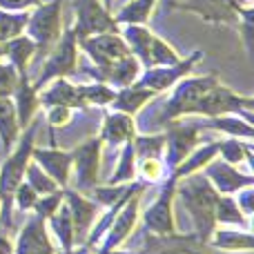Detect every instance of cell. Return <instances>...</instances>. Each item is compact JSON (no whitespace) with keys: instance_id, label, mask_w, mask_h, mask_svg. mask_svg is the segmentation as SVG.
Segmentation results:
<instances>
[{"instance_id":"obj_44","label":"cell","mask_w":254,"mask_h":254,"mask_svg":"<svg viewBox=\"0 0 254 254\" xmlns=\"http://www.w3.org/2000/svg\"><path fill=\"white\" fill-rule=\"evenodd\" d=\"M127 185H107V188H92V194L103 207H110L123 196Z\"/></svg>"},{"instance_id":"obj_25","label":"cell","mask_w":254,"mask_h":254,"mask_svg":"<svg viewBox=\"0 0 254 254\" xmlns=\"http://www.w3.org/2000/svg\"><path fill=\"white\" fill-rule=\"evenodd\" d=\"M154 96H156V94L149 92V89L138 87V85H129V87H123L121 92H116L114 101H112L110 105L114 112H123V114L131 116V114H136L145 103L152 101Z\"/></svg>"},{"instance_id":"obj_16","label":"cell","mask_w":254,"mask_h":254,"mask_svg":"<svg viewBox=\"0 0 254 254\" xmlns=\"http://www.w3.org/2000/svg\"><path fill=\"white\" fill-rule=\"evenodd\" d=\"M140 192H143V190H138V192L131 194V196L123 203V207L116 212V216H114V221H112L110 230L105 232V243H103V248H101V252H98V254H105V252L114 250L116 246H121V243H123L125 239L131 234L136 221H138V198H140Z\"/></svg>"},{"instance_id":"obj_32","label":"cell","mask_w":254,"mask_h":254,"mask_svg":"<svg viewBox=\"0 0 254 254\" xmlns=\"http://www.w3.org/2000/svg\"><path fill=\"white\" fill-rule=\"evenodd\" d=\"M154 4H156V0H131L114 18L116 25H145L147 18L152 16Z\"/></svg>"},{"instance_id":"obj_10","label":"cell","mask_w":254,"mask_h":254,"mask_svg":"<svg viewBox=\"0 0 254 254\" xmlns=\"http://www.w3.org/2000/svg\"><path fill=\"white\" fill-rule=\"evenodd\" d=\"M78 43L83 52L94 61V67H107L131 54L121 34H94L87 38H80Z\"/></svg>"},{"instance_id":"obj_4","label":"cell","mask_w":254,"mask_h":254,"mask_svg":"<svg viewBox=\"0 0 254 254\" xmlns=\"http://www.w3.org/2000/svg\"><path fill=\"white\" fill-rule=\"evenodd\" d=\"M76 65H78V38H76L74 29H65L52 47V54H49L45 67L40 69L36 83L31 85H34V89H40L54 78L71 76L76 71Z\"/></svg>"},{"instance_id":"obj_27","label":"cell","mask_w":254,"mask_h":254,"mask_svg":"<svg viewBox=\"0 0 254 254\" xmlns=\"http://www.w3.org/2000/svg\"><path fill=\"white\" fill-rule=\"evenodd\" d=\"M203 129H214L221 134H228L232 138H252L254 129L252 123H248L246 119H239V116H210L207 121H203Z\"/></svg>"},{"instance_id":"obj_36","label":"cell","mask_w":254,"mask_h":254,"mask_svg":"<svg viewBox=\"0 0 254 254\" xmlns=\"http://www.w3.org/2000/svg\"><path fill=\"white\" fill-rule=\"evenodd\" d=\"M181 61V56L165 43L161 40L158 36L152 34V43H149V63H147V69L149 67H167V65H176Z\"/></svg>"},{"instance_id":"obj_28","label":"cell","mask_w":254,"mask_h":254,"mask_svg":"<svg viewBox=\"0 0 254 254\" xmlns=\"http://www.w3.org/2000/svg\"><path fill=\"white\" fill-rule=\"evenodd\" d=\"M121 38L127 43L131 56H136L145 67L149 63V43H152V31L143 25H127L121 31Z\"/></svg>"},{"instance_id":"obj_20","label":"cell","mask_w":254,"mask_h":254,"mask_svg":"<svg viewBox=\"0 0 254 254\" xmlns=\"http://www.w3.org/2000/svg\"><path fill=\"white\" fill-rule=\"evenodd\" d=\"M38 105H43V107L63 105V107H69V110H76V107L83 110L87 103L80 96L78 85H71L65 78H54V85L38 98Z\"/></svg>"},{"instance_id":"obj_50","label":"cell","mask_w":254,"mask_h":254,"mask_svg":"<svg viewBox=\"0 0 254 254\" xmlns=\"http://www.w3.org/2000/svg\"><path fill=\"white\" fill-rule=\"evenodd\" d=\"M112 2H114V0H103V7H105V9H112Z\"/></svg>"},{"instance_id":"obj_38","label":"cell","mask_w":254,"mask_h":254,"mask_svg":"<svg viewBox=\"0 0 254 254\" xmlns=\"http://www.w3.org/2000/svg\"><path fill=\"white\" fill-rule=\"evenodd\" d=\"M78 89H80V96H83V101L87 103V105H98V107L110 105L116 96V92L110 87V85L96 83V80L89 85H78Z\"/></svg>"},{"instance_id":"obj_6","label":"cell","mask_w":254,"mask_h":254,"mask_svg":"<svg viewBox=\"0 0 254 254\" xmlns=\"http://www.w3.org/2000/svg\"><path fill=\"white\" fill-rule=\"evenodd\" d=\"M61 4L63 0H47V2L38 4L34 13H29L27 36L36 43L38 52L52 49L56 40L61 38Z\"/></svg>"},{"instance_id":"obj_46","label":"cell","mask_w":254,"mask_h":254,"mask_svg":"<svg viewBox=\"0 0 254 254\" xmlns=\"http://www.w3.org/2000/svg\"><path fill=\"white\" fill-rule=\"evenodd\" d=\"M43 2H47V0H0V9H4V11H27V9L38 7Z\"/></svg>"},{"instance_id":"obj_23","label":"cell","mask_w":254,"mask_h":254,"mask_svg":"<svg viewBox=\"0 0 254 254\" xmlns=\"http://www.w3.org/2000/svg\"><path fill=\"white\" fill-rule=\"evenodd\" d=\"M38 52L36 43L29 38V36H16V38L7 40L4 43V56L9 58V65L18 71V74H27V65L34 58V54Z\"/></svg>"},{"instance_id":"obj_9","label":"cell","mask_w":254,"mask_h":254,"mask_svg":"<svg viewBox=\"0 0 254 254\" xmlns=\"http://www.w3.org/2000/svg\"><path fill=\"white\" fill-rule=\"evenodd\" d=\"M176 176L170 174L167 183L163 185L161 194L156 196V201L147 207V212L143 214L145 228L147 232L156 234V237H172L174 234V190H176Z\"/></svg>"},{"instance_id":"obj_3","label":"cell","mask_w":254,"mask_h":254,"mask_svg":"<svg viewBox=\"0 0 254 254\" xmlns=\"http://www.w3.org/2000/svg\"><path fill=\"white\" fill-rule=\"evenodd\" d=\"M36 127H38L36 123H29L25 136L18 138V147L11 149V154L0 167V201L2 203H11L16 188L25 181V170L31 161V149L36 140Z\"/></svg>"},{"instance_id":"obj_15","label":"cell","mask_w":254,"mask_h":254,"mask_svg":"<svg viewBox=\"0 0 254 254\" xmlns=\"http://www.w3.org/2000/svg\"><path fill=\"white\" fill-rule=\"evenodd\" d=\"M203 174L214 185L216 192L230 194V196L243 188H252V183H254L250 172H239V170H234V165H230L225 161H210L203 167Z\"/></svg>"},{"instance_id":"obj_13","label":"cell","mask_w":254,"mask_h":254,"mask_svg":"<svg viewBox=\"0 0 254 254\" xmlns=\"http://www.w3.org/2000/svg\"><path fill=\"white\" fill-rule=\"evenodd\" d=\"M85 74L96 83H105V85H114V87H129L138 80L140 76V63L136 56H125L121 61L112 63L107 67H87Z\"/></svg>"},{"instance_id":"obj_43","label":"cell","mask_w":254,"mask_h":254,"mask_svg":"<svg viewBox=\"0 0 254 254\" xmlns=\"http://www.w3.org/2000/svg\"><path fill=\"white\" fill-rule=\"evenodd\" d=\"M18 78H20V74L9 63H0V96L11 98L13 89L18 85Z\"/></svg>"},{"instance_id":"obj_35","label":"cell","mask_w":254,"mask_h":254,"mask_svg":"<svg viewBox=\"0 0 254 254\" xmlns=\"http://www.w3.org/2000/svg\"><path fill=\"white\" fill-rule=\"evenodd\" d=\"M136 158H163L165 152V134H143L134 136Z\"/></svg>"},{"instance_id":"obj_33","label":"cell","mask_w":254,"mask_h":254,"mask_svg":"<svg viewBox=\"0 0 254 254\" xmlns=\"http://www.w3.org/2000/svg\"><path fill=\"white\" fill-rule=\"evenodd\" d=\"M216 223H228V225H246L250 228V219L239 210L237 201H234L230 194H221L219 201H216Z\"/></svg>"},{"instance_id":"obj_26","label":"cell","mask_w":254,"mask_h":254,"mask_svg":"<svg viewBox=\"0 0 254 254\" xmlns=\"http://www.w3.org/2000/svg\"><path fill=\"white\" fill-rule=\"evenodd\" d=\"M18 138H20V125H18L13 101L0 96V140H2L4 149L11 152V149L16 147Z\"/></svg>"},{"instance_id":"obj_21","label":"cell","mask_w":254,"mask_h":254,"mask_svg":"<svg viewBox=\"0 0 254 254\" xmlns=\"http://www.w3.org/2000/svg\"><path fill=\"white\" fill-rule=\"evenodd\" d=\"M136 136V123L129 114H123V112H110L103 121V129L98 138L103 143L110 145H125L127 140H134Z\"/></svg>"},{"instance_id":"obj_17","label":"cell","mask_w":254,"mask_h":254,"mask_svg":"<svg viewBox=\"0 0 254 254\" xmlns=\"http://www.w3.org/2000/svg\"><path fill=\"white\" fill-rule=\"evenodd\" d=\"M45 221L47 219H43L38 214H34L27 221V225L18 234L13 254H54V243L47 237Z\"/></svg>"},{"instance_id":"obj_30","label":"cell","mask_w":254,"mask_h":254,"mask_svg":"<svg viewBox=\"0 0 254 254\" xmlns=\"http://www.w3.org/2000/svg\"><path fill=\"white\" fill-rule=\"evenodd\" d=\"M49 221H52V228H54V232H56V237L61 239L63 250L71 252V248H74V243H76V237H74V221H71L67 203H61V207L49 216Z\"/></svg>"},{"instance_id":"obj_34","label":"cell","mask_w":254,"mask_h":254,"mask_svg":"<svg viewBox=\"0 0 254 254\" xmlns=\"http://www.w3.org/2000/svg\"><path fill=\"white\" fill-rule=\"evenodd\" d=\"M29 11H0V43L16 38L25 31Z\"/></svg>"},{"instance_id":"obj_2","label":"cell","mask_w":254,"mask_h":254,"mask_svg":"<svg viewBox=\"0 0 254 254\" xmlns=\"http://www.w3.org/2000/svg\"><path fill=\"white\" fill-rule=\"evenodd\" d=\"M214 85H219L216 76H203V78H188V80H179V85L174 87L172 96L165 101V105L158 110L156 114V123L158 125H167L172 121L181 119V116H190L198 101L210 92Z\"/></svg>"},{"instance_id":"obj_29","label":"cell","mask_w":254,"mask_h":254,"mask_svg":"<svg viewBox=\"0 0 254 254\" xmlns=\"http://www.w3.org/2000/svg\"><path fill=\"white\" fill-rule=\"evenodd\" d=\"M210 243L219 250H230V252H239V250H252V234L250 232H237V230H214L210 237Z\"/></svg>"},{"instance_id":"obj_24","label":"cell","mask_w":254,"mask_h":254,"mask_svg":"<svg viewBox=\"0 0 254 254\" xmlns=\"http://www.w3.org/2000/svg\"><path fill=\"white\" fill-rule=\"evenodd\" d=\"M216 154H219V143H207V145H201V147H194L170 174H174L176 179H183V176H188V174L201 172L207 163L214 161Z\"/></svg>"},{"instance_id":"obj_41","label":"cell","mask_w":254,"mask_h":254,"mask_svg":"<svg viewBox=\"0 0 254 254\" xmlns=\"http://www.w3.org/2000/svg\"><path fill=\"white\" fill-rule=\"evenodd\" d=\"M11 198H16V205L20 212H31L36 205V201H38V194H36V190L31 188L29 183L22 181V183L16 188V192H13Z\"/></svg>"},{"instance_id":"obj_51","label":"cell","mask_w":254,"mask_h":254,"mask_svg":"<svg viewBox=\"0 0 254 254\" xmlns=\"http://www.w3.org/2000/svg\"><path fill=\"white\" fill-rule=\"evenodd\" d=\"M0 58H4V43H0Z\"/></svg>"},{"instance_id":"obj_18","label":"cell","mask_w":254,"mask_h":254,"mask_svg":"<svg viewBox=\"0 0 254 254\" xmlns=\"http://www.w3.org/2000/svg\"><path fill=\"white\" fill-rule=\"evenodd\" d=\"M31 158L36 165H40V170L47 172L58 188H67L71 176V152H61V149H31Z\"/></svg>"},{"instance_id":"obj_42","label":"cell","mask_w":254,"mask_h":254,"mask_svg":"<svg viewBox=\"0 0 254 254\" xmlns=\"http://www.w3.org/2000/svg\"><path fill=\"white\" fill-rule=\"evenodd\" d=\"M61 203H63V190H58V192H54V194L38 196L34 210H36V214H38V216H43V219H49V216H52L54 212L61 207Z\"/></svg>"},{"instance_id":"obj_22","label":"cell","mask_w":254,"mask_h":254,"mask_svg":"<svg viewBox=\"0 0 254 254\" xmlns=\"http://www.w3.org/2000/svg\"><path fill=\"white\" fill-rule=\"evenodd\" d=\"M38 89H34V85L29 83L27 74H22L18 78V85L11 94V101H13V107H16V116H18V125L27 127L34 121V114H36V107H38V96H36Z\"/></svg>"},{"instance_id":"obj_48","label":"cell","mask_w":254,"mask_h":254,"mask_svg":"<svg viewBox=\"0 0 254 254\" xmlns=\"http://www.w3.org/2000/svg\"><path fill=\"white\" fill-rule=\"evenodd\" d=\"M0 254H13V243L7 232L0 230Z\"/></svg>"},{"instance_id":"obj_40","label":"cell","mask_w":254,"mask_h":254,"mask_svg":"<svg viewBox=\"0 0 254 254\" xmlns=\"http://www.w3.org/2000/svg\"><path fill=\"white\" fill-rule=\"evenodd\" d=\"M136 161H138L136 170L149 183H156V181H161L165 176V163H163V158H136Z\"/></svg>"},{"instance_id":"obj_7","label":"cell","mask_w":254,"mask_h":254,"mask_svg":"<svg viewBox=\"0 0 254 254\" xmlns=\"http://www.w3.org/2000/svg\"><path fill=\"white\" fill-rule=\"evenodd\" d=\"M167 134H165V170H174L194 147L201 143V129L203 125L198 121H190V123H181L179 119L167 123Z\"/></svg>"},{"instance_id":"obj_52","label":"cell","mask_w":254,"mask_h":254,"mask_svg":"<svg viewBox=\"0 0 254 254\" xmlns=\"http://www.w3.org/2000/svg\"><path fill=\"white\" fill-rule=\"evenodd\" d=\"M105 254H131V252H116V250H110V252H105Z\"/></svg>"},{"instance_id":"obj_47","label":"cell","mask_w":254,"mask_h":254,"mask_svg":"<svg viewBox=\"0 0 254 254\" xmlns=\"http://www.w3.org/2000/svg\"><path fill=\"white\" fill-rule=\"evenodd\" d=\"M237 194H239V198H237L239 210H241L248 219H252V212H254V207H252V188H243V190H239Z\"/></svg>"},{"instance_id":"obj_12","label":"cell","mask_w":254,"mask_h":254,"mask_svg":"<svg viewBox=\"0 0 254 254\" xmlns=\"http://www.w3.org/2000/svg\"><path fill=\"white\" fill-rule=\"evenodd\" d=\"M198 58H201V52H194L192 56H188L185 61H179L176 65L149 67V69L140 76V80H136L134 85H138V87H145V89H149V92L158 94V92H163V89L176 85L181 78H185V76L194 69V65H196Z\"/></svg>"},{"instance_id":"obj_49","label":"cell","mask_w":254,"mask_h":254,"mask_svg":"<svg viewBox=\"0 0 254 254\" xmlns=\"http://www.w3.org/2000/svg\"><path fill=\"white\" fill-rule=\"evenodd\" d=\"M161 254H201V252L192 250V248H167V250H163Z\"/></svg>"},{"instance_id":"obj_31","label":"cell","mask_w":254,"mask_h":254,"mask_svg":"<svg viewBox=\"0 0 254 254\" xmlns=\"http://www.w3.org/2000/svg\"><path fill=\"white\" fill-rule=\"evenodd\" d=\"M134 176H136V149H134V143L127 140L123 145V152H121L119 167H116V172L107 179V185L129 183V181H134Z\"/></svg>"},{"instance_id":"obj_37","label":"cell","mask_w":254,"mask_h":254,"mask_svg":"<svg viewBox=\"0 0 254 254\" xmlns=\"http://www.w3.org/2000/svg\"><path fill=\"white\" fill-rule=\"evenodd\" d=\"M219 154L230 165L241 163L243 158L248 161V165H252V143L250 140L243 145L239 138H228V140H223V143H219Z\"/></svg>"},{"instance_id":"obj_1","label":"cell","mask_w":254,"mask_h":254,"mask_svg":"<svg viewBox=\"0 0 254 254\" xmlns=\"http://www.w3.org/2000/svg\"><path fill=\"white\" fill-rule=\"evenodd\" d=\"M174 196L183 201L185 210L192 216V223L196 228V237L201 243L210 241L212 232L216 228V201L221 194L214 190V185L207 181L203 172H194L176 181Z\"/></svg>"},{"instance_id":"obj_39","label":"cell","mask_w":254,"mask_h":254,"mask_svg":"<svg viewBox=\"0 0 254 254\" xmlns=\"http://www.w3.org/2000/svg\"><path fill=\"white\" fill-rule=\"evenodd\" d=\"M25 176H27V183H29L31 188L36 190V194H38V196L58 192L56 181H54L52 176L47 174V172L40 170V165H36V163L29 161V165H27V170H25Z\"/></svg>"},{"instance_id":"obj_14","label":"cell","mask_w":254,"mask_h":254,"mask_svg":"<svg viewBox=\"0 0 254 254\" xmlns=\"http://www.w3.org/2000/svg\"><path fill=\"white\" fill-rule=\"evenodd\" d=\"M183 11H192L210 22H239L241 0H179L172 2Z\"/></svg>"},{"instance_id":"obj_45","label":"cell","mask_w":254,"mask_h":254,"mask_svg":"<svg viewBox=\"0 0 254 254\" xmlns=\"http://www.w3.org/2000/svg\"><path fill=\"white\" fill-rule=\"evenodd\" d=\"M47 121L52 127H63L71 121V110L63 105H52L47 107Z\"/></svg>"},{"instance_id":"obj_11","label":"cell","mask_w":254,"mask_h":254,"mask_svg":"<svg viewBox=\"0 0 254 254\" xmlns=\"http://www.w3.org/2000/svg\"><path fill=\"white\" fill-rule=\"evenodd\" d=\"M101 138H89L80 147L71 152V170L76 172V183L80 190H92L98 183V167H101Z\"/></svg>"},{"instance_id":"obj_5","label":"cell","mask_w":254,"mask_h":254,"mask_svg":"<svg viewBox=\"0 0 254 254\" xmlns=\"http://www.w3.org/2000/svg\"><path fill=\"white\" fill-rule=\"evenodd\" d=\"M192 114L207 116V119H210V116H223V114H239V116H243L248 123H252V98L239 96L232 89L223 87V85L219 83L194 105Z\"/></svg>"},{"instance_id":"obj_8","label":"cell","mask_w":254,"mask_h":254,"mask_svg":"<svg viewBox=\"0 0 254 254\" xmlns=\"http://www.w3.org/2000/svg\"><path fill=\"white\" fill-rule=\"evenodd\" d=\"M76 7V25L71 27L76 38H87L94 34H119L114 16L110 9L101 4V0H74Z\"/></svg>"},{"instance_id":"obj_19","label":"cell","mask_w":254,"mask_h":254,"mask_svg":"<svg viewBox=\"0 0 254 254\" xmlns=\"http://www.w3.org/2000/svg\"><path fill=\"white\" fill-rule=\"evenodd\" d=\"M63 196L67 198V207H69L71 221H74L76 243L85 241V237H87L94 219H96V212H98L96 203L89 201V198H85L83 194H78V192H71V190H63Z\"/></svg>"}]
</instances>
